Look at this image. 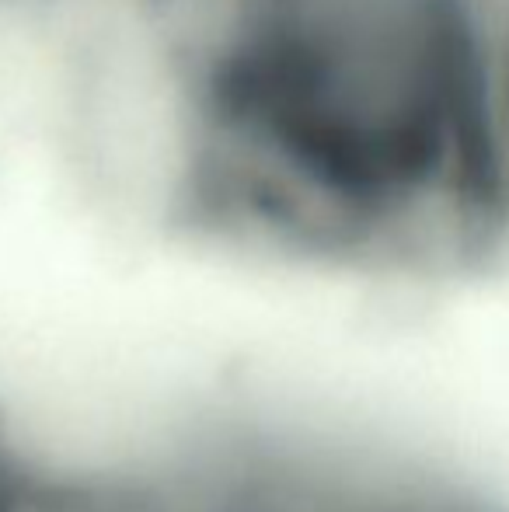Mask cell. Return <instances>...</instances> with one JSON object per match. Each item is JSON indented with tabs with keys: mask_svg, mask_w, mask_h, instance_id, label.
Masks as SVG:
<instances>
[{
	"mask_svg": "<svg viewBox=\"0 0 509 512\" xmlns=\"http://www.w3.org/2000/svg\"><path fill=\"white\" fill-rule=\"evenodd\" d=\"M178 196L272 234L509 223L496 0H133Z\"/></svg>",
	"mask_w": 509,
	"mask_h": 512,
	"instance_id": "obj_1",
	"label": "cell"
}]
</instances>
